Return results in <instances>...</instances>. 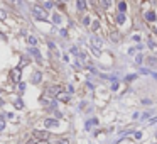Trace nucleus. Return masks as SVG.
I'll list each match as a JSON object with an SVG mask.
<instances>
[{
	"label": "nucleus",
	"mask_w": 157,
	"mask_h": 144,
	"mask_svg": "<svg viewBox=\"0 0 157 144\" xmlns=\"http://www.w3.org/2000/svg\"><path fill=\"white\" fill-rule=\"evenodd\" d=\"M32 15L37 20H46L47 19V10L42 9V7H39V5H35V7H32Z\"/></svg>",
	"instance_id": "1"
},
{
	"label": "nucleus",
	"mask_w": 157,
	"mask_h": 144,
	"mask_svg": "<svg viewBox=\"0 0 157 144\" xmlns=\"http://www.w3.org/2000/svg\"><path fill=\"white\" fill-rule=\"evenodd\" d=\"M10 76H12V81L19 83V81H20V68H17V70H12V71H10Z\"/></svg>",
	"instance_id": "2"
},
{
	"label": "nucleus",
	"mask_w": 157,
	"mask_h": 144,
	"mask_svg": "<svg viewBox=\"0 0 157 144\" xmlns=\"http://www.w3.org/2000/svg\"><path fill=\"white\" fill-rule=\"evenodd\" d=\"M76 7H78L80 12H83L86 9V0H76Z\"/></svg>",
	"instance_id": "3"
},
{
	"label": "nucleus",
	"mask_w": 157,
	"mask_h": 144,
	"mask_svg": "<svg viewBox=\"0 0 157 144\" xmlns=\"http://www.w3.org/2000/svg\"><path fill=\"white\" fill-rule=\"evenodd\" d=\"M59 92H63V90H61V87H56V85H52V87H49L47 93H49V95H57Z\"/></svg>",
	"instance_id": "4"
},
{
	"label": "nucleus",
	"mask_w": 157,
	"mask_h": 144,
	"mask_svg": "<svg viewBox=\"0 0 157 144\" xmlns=\"http://www.w3.org/2000/svg\"><path fill=\"white\" fill-rule=\"evenodd\" d=\"M34 136H35V137H41V139H47L49 132H47V131H44V132H42V131H35Z\"/></svg>",
	"instance_id": "5"
},
{
	"label": "nucleus",
	"mask_w": 157,
	"mask_h": 144,
	"mask_svg": "<svg viewBox=\"0 0 157 144\" xmlns=\"http://www.w3.org/2000/svg\"><path fill=\"white\" fill-rule=\"evenodd\" d=\"M44 126L46 127H57V120H54V119H46V120H44Z\"/></svg>",
	"instance_id": "6"
},
{
	"label": "nucleus",
	"mask_w": 157,
	"mask_h": 144,
	"mask_svg": "<svg viewBox=\"0 0 157 144\" xmlns=\"http://www.w3.org/2000/svg\"><path fill=\"white\" fill-rule=\"evenodd\" d=\"M145 20H147V22H154V20H156V14H154L152 10L145 12Z\"/></svg>",
	"instance_id": "7"
},
{
	"label": "nucleus",
	"mask_w": 157,
	"mask_h": 144,
	"mask_svg": "<svg viewBox=\"0 0 157 144\" xmlns=\"http://www.w3.org/2000/svg\"><path fill=\"white\" fill-rule=\"evenodd\" d=\"M125 22V12H118L117 14V24H123Z\"/></svg>",
	"instance_id": "8"
},
{
	"label": "nucleus",
	"mask_w": 157,
	"mask_h": 144,
	"mask_svg": "<svg viewBox=\"0 0 157 144\" xmlns=\"http://www.w3.org/2000/svg\"><path fill=\"white\" fill-rule=\"evenodd\" d=\"M41 76H42V75H41L39 71L34 73V76H32V83H39V81H41Z\"/></svg>",
	"instance_id": "9"
},
{
	"label": "nucleus",
	"mask_w": 157,
	"mask_h": 144,
	"mask_svg": "<svg viewBox=\"0 0 157 144\" xmlns=\"http://www.w3.org/2000/svg\"><path fill=\"white\" fill-rule=\"evenodd\" d=\"M93 44H95V48H100L102 46V39L96 36H93Z\"/></svg>",
	"instance_id": "10"
},
{
	"label": "nucleus",
	"mask_w": 157,
	"mask_h": 144,
	"mask_svg": "<svg viewBox=\"0 0 157 144\" xmlns=\"http://www.w3.org/2000/svg\"><path fill=\"white\" fill-rule=\"evenodd\" d=\"M29 53H32V54H34V56H35V58H37V59L41 61V53H39V51H37L35 48H31V49H29Z\"/></svg>",
	"instance_id": "11"
},
{
	"label": "nucleus",
	"mask_w": 157,
	"mask_h": 144,
	"mask_svg": "<svg viewBox=\"0 0 157 144\" xmlns=\"http://www.w3.org/2000/svg\"><path fill=\"white\" fill-rule=\"evenodd\" d=\"M61 20H63V19H61L59 14H54V15H52V22H54V24H61Z\"/></svg>",
	"instance_id": "12"
},
{
	"label": "nucleus",
	"mask_w": 157,
	"mask_h": 144,
	"mask_svg": "<svg viewBox=\"0 0 157 144\" xmlns=\"http://www.w3.org/2000/svg\"><path fill=\"white\" fill-rule=\"evenodd\" d=\"M118 12H127V3L125 2H120L118 3Z\"/></svg>",
	"instance_id": "13"
},
{
	"label": "nucleus",
	"mask_w": 157,
	"mask_h": 144,
	"mask_svg": "<svg viewBox=\"0 0 157 144\" xmlns=\"http://www.w3.org/2000/svg\"><path fill=\"white\" fill-rule=\"evenodd\" d=\"M56 97H57V98H59V100H61V102H68V95H63V93H61V92H59V93H57V95H56Z\"/></svg>",
	"instance_id": "14"
},
{
	"label": "nucleus",
	"mask_w": 157,
	"mask_h": 144,
	"mask_svg": "<svg viewBox=\"0 0 157 144\" xmlns=\"http://www.w3.org/2000/svg\"><path fill=\"white\" fill-rule=\"evenodd\" d=\"M14 105H15V108H19V110H20V108H24V104H22V100H20V98L15 100V104H14Z\"/></svg>",
	"instance_id": "15"
},
{
	"label": "nucleus",
	"mask_w": 157,
	"mask_h": 144,
	"mask_svg": "<svg viewBox=\"0 0 157 144\" xmlns=\"http://www.w3.org/2000/svg\"><path fill=\"white\" fill-rule=\"evenodd\" d=\"M27 41H29V44H32V46H35V44H37V39H35V37H32V36L27 37Z\"/></svg>",
	"instance_id": "16"
},
{
	"label": "nucleus",
	"mask_w": 157,
	"mask_h": 144,
	"mask_svg": "<svg viewBox=\"0 0 157 144\" xmlns=\"http://www.w3.org/2000/svg\"><path fill=\"white\" fill-rule=\"evenodd\" d=\"M5 19H7V12L0 9V20H5Z\"/></svg>",
	"instance_id": "17"
},
{
	"label": "nucleus",
	"mask_w": 157,
	"mask_h": 144,
	"mask_svg": "<svg viewBox=\"0 0 157 144\" xmlns=\"http://www.w3.org/2000/svg\"><path fill=\"white\" fill-rule=\"evenodd\" d=\"M25 90V83H22V81H19V92L22 93V92Z\"/></svg>",
	"instance_id": "18"
},
{
	"label": "nucleus",
	"mask_w": 157,
	"mask_h": 144,
	"mask_svg": "<svg viewBox=\"0 0 157 144\" xmlns=\"http://www.w3.org/2000/svg\"><path fill=\"white\" fill-rule=\"evenodd\" d=\"M3 127H5V120L3 117H0V131H3Z\"/></svg>",
	"instance_id": "19"
},
{
	"label": "nucleus",
	"mask_w": 157,
	"mask_h": 144,
	"mask_svg": "<svg viewBox=\"0 0 157 144\" xmlns=\"http://www.w3.org/2000/svg\"><path fill=\"white\" fill-rule=\"evenodd\" d=\"M98 29H100V22H98V20H96V22H95V24H93V31H98Z\"/></svg>",
	"instance_id": "20"
},
{
	"label": "nucleus",
	"mask_w": 157,
	"mask_h": 144,
	"mask_svg": "<svg viewBox=\"0 0 157 144\" xmlns=\"http://www.w3.org/2000/svg\"><path fill=\"white\" fill-rule=\"evenodd\" d=\"M103 5L106 7V9H108V7L112 5V0H103Z\"/></svg>",
	"instance_id": "21"
},
{
	"label": "nucleus",
	"mask_w": 157,
	"mask_h": 144,
	"mask_svg": "<svg viewBox=\"0 0 157 144\" xmlns=\"http://www.w3.org/2000/svg\"><path fill=\"white\" fill-rule=\"evenodd\" d=\"M83 24H85V26H90V17H85V19H83Z\"/></svg>",
	"instance_id": "22"
},
{
	"label": "nucleus",
	"mask_w": 157,
	"mask_h": 144,
	"mask_svg": "<svg viewBox=\"0 0 157 144\" xmlns=\"http://www.w3.org/2000/svg\"><path fill=\"white\" fill-rule=\"evenodd\" d=\"M149 46H150V48H157V44H156V42H154V41H152V39L149 41Z\"/></svg>",
	"instance_id": "23"
},
{
	"label": "nucleus",
	"mask_w": 157,
	"mask_h": 144,
	"mask_svg": "<svg viewBox=\"0 0 157 144\" xmlns=\"http://www.w3.org/2000/svg\"><path fill=\"white\" fill-rule=\"evenodd\" d=\"M135 61H137V65H140V63H142V56H140V54L135 58Z\"/></svg>",
	"instance_id": "24"
},
{
	"label": "nucleus",
	"mask_w": 157,
	"mask_h": 144,
	"mask_svg": "<svg viewBox=\"0 0 157 144\" xmlns=\"http://www.w3.org/2000/svg\"><path fill=\"white\" fill-rule=\"evenodd\" d=\"M66 92H68V93H73V92H74V88H73V87H71V85H69V87L66 88Z\"/></svg>",
	"instance_id": "25"
},
{
	"label": "nucleus",
	"mask_w": 157,
	"mask_h": 144,
	"mask_svg": "<svg viewBox=\"0 0 157 144\" xmlns=\"http://www.w3.org/2000/svg\"><path fill=\"white\" fill-rule=\"evenodd\" d=\"M44 7H46V9H51L52 3H51V2H46V5H44Z\"/></svg>",
	"instance_id": "26"
},
{
	"label": "nucleus",
	"mask_w": 157,
	"mask_h": 144,
	"mask_svg": "<svg viewBox=\"0 0 157 144\" xmlns=\"http://www.w3.org/2000/svg\"><path fill=\"white\" fill-rule=\"evenodd\" d=\"M37 144H49V143H47V139H42V141H39Z\"/></svg>",
	"instance_id": "27"
},
{
	"label": "nucleus",
	"mask_w": 157,
	"mask_h": 144,
	"mask_svg": "<svg viewBox=\"0 0 157 144\" xmlns=\"http://www.w3.org/2000/svg\"><path fill=\"white\" fill-rule=\"evenodd\" d=\"M57 144H68V141H66V139H61V141H59Z\"/></svg>",
	"instance_id": "28"
},
{
	"label": "nucleus",
	"mask_w": 157,
	"mask_h": 144,
	"mask_svg": "<svg viewBox=\"0 0 157 144\" xmlns=\"http://www.w3.org/2000/svg\"><path fill=\"white\" fill-rule=\"evenodd\" d=\"M150 124H157V117H156V119H152V120H150Z\"/></svg>",
	"instance_id": "29"
},
{
	"label": "nucleus",
	"mask_w": 157,
	"mask_h": 144,
	"mask_svg": "<svg viewBox=\"0 0 157 144\" xmlns=\"http://www.w3.org/2000/svg\"><path fill=\"white\" fill-rule=\"evenodd\" d=\"M27 144H35V141L34 139H31V141H27Z\"/></svg>",
	"instance_id": "30"
},
{
	"label": "nucleus",
	"mask_w": 157,
	"mask_h": 144,
	"mask_svg": "<svg viewBox=\"0 0 157 144\" xmlns=\"http://www.w3.org/2000/svg\"><path fill=\"white\" fill-rule=\"evenodd\" d=\"M0 105H2V100H0Z\"/></svg>",
	"instance_id": "31"
},
{
	"label": "nucleus",
	"mask_w": 157,
	"mask_h": 144,
	"mask_svg": "<svg viewBox=\"0 0 157 144\" xmlns=\"http://www.w3.org/2000/svg\"><path fill=\"white\" fill-rule=\"evenodd\" d=\"M64 2H66V0H64Z\"/></svg>",
	"instance_id": "32"
}]
</instances>
